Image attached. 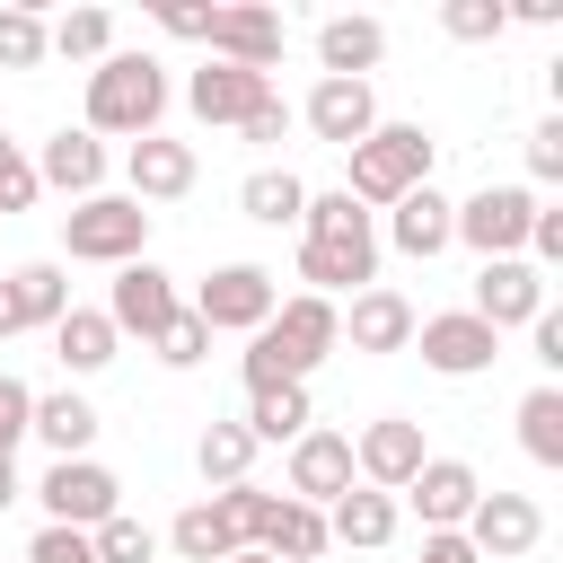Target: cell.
Listing matches in <instances>:
<instances>
[{
	"label": "cell",
	"mask_w": 563,
	"mask_h": 563,
	"mask_svg": "<svg viewBox=\"0 0 563 563\" xmlns=\"http://www.w3.org/2000/svg\"><path fill=\"white\" fill-rule=\"evenodd\" d=\"M387 62V26L378 18H325L317 26V79H369Z\"/></svg>",
	"instance_id": "cell-24"
},
{
	"label": "cell",
	"mask_w": 563,
	"mask_h": 563,
	"mask_svg": "<svg viewBox=\"0 0 563 563\" xmlns=\"http://www.w3.org/2000/svg\"><path fill=\"white\" fill-rule=\"evenodd\" d=\"M431 167H440L431 123H387V114H378V132L343 150V194H352V202L378 220L387 202H405L413 185H431Z\"/></svg>",
	"instance_id": "cell-4"
},
{
	"label": "cell",
	"mask_w": 563,
	"mask_h": 563,
	"mask_svg": "<svg viewBox=\"0 0 563 563\" xmlns=\"http://www.w3.org/2000/svg\"><path fill=\"white\" fill-rule=\"evenodd\" d=\"M422 457H431V440H422L413 413H378V422L352 431V484H369V493H405Z\"/></svg>",
	"instance_id": "cell-12"
},
{
	"label": "cell",
	"mask_w": 563,
	"mask_h": 563,
	"mask_svg": "<svg viewBox=\"0 0 563 563\" xmlns=\"http://www.w3.org/2000/svg\"><path fill=\"white\" fill-rule=\"evenodd\" d=\"M44 202V185H35V150H18L9 132H0V220H18V211H35Z\"/></svg>",
	"instance_id": "cell-38"
},
{
	"label": "cell",
	"mask_w": 563,
	"mask_h": 563,
	"mask_svg": "<svg viewBox=\"0 0 563 563\" xmlns=\"http://www.w3.org/2000/svg\"><path fill=\"white\" fill-rule=\"evenodd\" d=\"M325 545H334V537H325V510H308V501H290V493L273 501V528L255 537V554H273V563H325Z\"/></svg>",
	"instance_id": "cell-29"
},
{
	"label": "cell",
	"mask_w": 563,
	"mask_h": 563,
	"mask_svg": "<svg viewBox=\"0 0 563 563\" xmlns=\"http://www.w3.org/2000/svg\"><path fill=\"white\" fill-rule=\"evenodd\" d=\"M528 220H537V194L528 185H475L449 211V246H475V264H493V255H519L528 246Z\"/></svg>",
	"instance_id": "cell-8"
},
{
	"label": "cell",
	"mask_w": 563,
	"mask_h": 563,
	"mask_svg": "<svg viewBox=\"0 0 563 563\" xmlns=\"http://www.w3.org/2000/svg\"><path fill=\"white\" fill-rule=\"evenodd\" d=\"M334 325H343L352 352L378 361V352H405V343H413V299H405L396 282H369V290H352V299L334 308Z\"/></svg>",
	"instance_id": "cell-20"
},
{
	"label": "cell",
	"mask_w": 563,
	"mask_h": 563,
	"mask_svg": "<svg viewBox=\"0 0 563 563\" xmlns=\"http://www.w3.org/2000/svg\"><path fill=\"white\" fill-rule=\"evenodd\" d=\"M106 141L97 132H79V123H62L44 150H35V185L44 194H70V202H88V194H106Z\"/></svg>",
	"instance_id": "cell-22"
},
{
	"label": "cell",
	"mask_w": 563,
	"mask_h": 563,
	"mask_svg": "<svg viewBox=\"0 0 563 563\" xmlns=\"http://www.w3.org/2000/svg\"><path fill=\"white\" fill-rule=\"evenodd\" d=\"M26 422H35V387H26V378H9V369H0V457H9V449H18V440H26Z\"/></svg>",
	"instance_id": "cell-43"
},
{
	"label": "cell",
	"mask_w": 563,
	"mask_h": 563,
	"mask_svg": "<svg viewBox=\"0 0 563 563\" xmlns=\"http://www.w3.org/2000/svg\"><path fill=\"white\" fill-rule=\"evenodd\" d=\"M325 352H343V325H334V299H317V290H290L255 334H246V396L255 387H308L317 378V361Z\"/></svg>",
	"instance_id": "cell-3"
},
{
	"label": "cell",
	"mask_w": 563,
	"mask_h": 563,
	"mask_svg": "<svg viewBox=\"0 0 563 563\" xmlns=\"http://www.w3.org/2000/svg\"><path fill=\"white\" fill-rule=\"evenodd\" d=\"M528 361H537V369H563V308H554V299L528 317Z\"/></svg>",
	"instance_id": "cell-45"
},
{
	"label": "cell",
	"mask_w": 563,
	"mask_h": 563,
	"mask_svg": "<svg viewBox=\"0 0 563 563\" xmlns=\"http://www.w3.org/2000/svg\"><path fill=\"white\" fill-rule=\"evenodd\" d=\"M185 308H194L211 334H255V325L282 308V273H264V264H246V255H238V264H211Z\"/></svg>",
	"instance_id": "cell-6"
},
{
	"label": "cell",
	"mask_w": 563,
	"mask_h": 563,
	"mask_svg": "<svg viewBox=\"0 0 563 563\" xmlns=\"http://www.w3.org/2000/svg\"><path fill=\"white\" fill-rule=\"evenodd\" d=\"M449 194L440 185H413L405 202H387L378 211V246H396V255H413V264H431V255H449Z\"/></svg>",
	"instance_id": "cell-23"
},
{
	"label": "cell",
	"mask_w": 563,
	"mask_h": 563,
	"mask_svg": "<svg viewBox=\"0 0 563 563\" xmlns=\"http://www.w3.org/2000/svg\"><path fill=\"white\" fill-rule=\"evenodd\" d=\"M114 352H123V334L106 325V308H79V299H70V317L53 325V361H62L70 378H97Z\"/></svg>",
	"instance_id": "cell-27"
},
{
	"label": "cell",
	"mask_w": 563,
	"mask_h": 563,
	"mask_svg": "<svg viewBox=\"0 0 563 563\" xmlns=\"http://www.w3.org/2000/svg\"><path fill=\"white\" fill-rule=\"evenodd\" d=\"M211 501H220V519L238 528V545H255V537L273 528V501H282V493H264V484L246 475V484H229V493H211Z\"/></svg>",
	"instance_id": "cell-37"
},
{
	"label": "cell",
	"mask_w": 563,
	"mask_h": 563,
	"mask_svg": "<svg viewBox=\"0 0 563 563\" xmlns=\"http://www.w3.org/2000/svg\"><path fill=\"white\" fill-rule=\"evenodd\" d=\"M167 106H176V88H167V62L158 53H132V44H114L97 70H88V106H79V132H97V141H150L158 123H167Z\"/></svg>",
	"instance_id": "cell-2"
},
{
	"label": "cell",
	"mask_w": 563,
	"mask_h": 563,
	"mask_svg": "<svg viewBox=\"0 0 563 563\" xmlns=\"http://www.w3.org/2000/svg\"><path fill=\"white\" fill-rule=\"evenodd\" d=\"M44 53L97 70V62L114 53V18H106V9H62V18H44Z\"/></svg>",
	"instance_id": "cell-31"
},
{
	"label": "cell",
	"mask_w": 563,
	"mask_h": 563,
	"mask_svg": "<svg viewBox=\"0 0 563 563\" xmlns=\"http://www.w3.org/2000/svg\"><path fill=\"white\" fill-rule=\"evenodd\" d=\"M229 563H273V554H255V545H238V554H229Z\"/></svg>",
	"instance_id": "cell-49"
},
{
	"label": "cell",
	"mask_w": 563,
	"mask_h": 563,
	"mask_svg": "<svg viewBox=\"0 0 563 563\" xmlns=\"http://www.w3.org/2000/svg\"><path fill=\"white\" fill-rule=\"evenodd\" d=\"M405 352H422V369H440V378H484L501 361V334L475 308H440V317H413V343Z\"/></svg>",
	"instance_id": "cell-11"
},
{
	"label": "cell",
	"mask_w": 563,
	"mask_h": 563,
	"mask_svg": "<svg viewBox=\"0 0 563 563\" xmlns=\"http://www.w3.org/2000/svg\"><path fill=\"white\" fill-rule=\"evenodd\" d=\"M510 18H519V26H554V18H563V0H519Z\"/></svg>",
	"instance_id": "cell-47"
},
{
	"label": "cell",
	"mask_w": 563,
	"mask_h": 563,
	"mask_svg": "<svg viewBox=\"0 0 563 563\" xmlns=\"http://www.w3.org/2000/svg\"><path fill=\"white\" fill-rule=\"evenodd\" d=\"M475 493H484V475H475L466 457H440V449H431V457L413 466V484L396 493V510H413V519H422V537H431V528H466Z\"/></svg>",
	"instance_id": "cell-15"
},
{
	"label": "cell",
	"mask_w": 563,
	"mask_h": 563,
	"mask_svg": "<svg viewBox=\"0 0 563 563\" xmlns=\"http://www.w3.org/2000/svg\"><path fill=\"white\" fill-rule=\"evenodd\" d=\"M26 563H97V545H88V528H53V519H44V528L26 537Z\"/></svg>",
	"instance_id": "cell-42"
},
{
	"label": "cell",
	"mask_w": 563,
	"mask_h": 563,
	"mask_svg": "<svg viewBox=\"0 0 563 563\" xmlns=\"http://www.w3.org/2000/svg\"><path fill=\"white\" fill-rule=\"evenodd\" d=\"M53 53H44V9H26V0H9L0 9V70H44Z\"/></svg>",
	"instance_id": "cell-35"
},
{
	"label": "cell",
	"mask_w": 563,
	"mask_h": 563,
	"mask_svg": "<svg viewBox=\"0 0 563 563\" xmlns=\"http://www.w3.org/2000/svg\"><path fill=\"white\" fill-rule=\"evenodd\" d=\"M466 545H475V563H519V554H537L545 545V510L528 501V493H475V510H466V528H457Z\"/></svg>",
	"instance_id": "cell-13"
},
{
	"label": "cell",
	"mask_w": 563,
	"mask_h": 563,
	"mask_svg": "<svg viewBox=\"0 0 563 563\" xmlns=\"http://www.w3.org/2000/svg\"><path fill=\"white\" fill-rule=\"evenodd\" d=\"M62 317H70V264L62 255L0 264V343L9 334H53Z\"/></svg>",
	"instance_id": "cell-10"
},
{
	"label": "cell",
	"mask_w": 563,
	"mask_h": 563,
	"mask_svg": "<svg viewBox=\"0 0 563 563\" xmlns=\"http://www.w3.org/2000/svg\"><path fill=\"white\" fill-rule=\"evenodd\" d=\"M264 97H273L264 70H238V62H194V70H185V114L211 123V132H238Z\"/></svg>",
	"instance_id": "cell-14"
},
{
	"label": "cell",
	"mask_w": 563,
	"mask_h": 563,
	"mask_svg": "<svg viewBox=\"0 0 563 563\" xmlns=\"http://www.w3.org/2000/svg\"><path fill=\"white\" fill-rule=\"evenodd\" d=\"M343 493H352V431L308 422V431L290 440V501L325 510V501H343Z\"/></svg>",
	"instance_id": "cell-21"
},
{
	"label": "cell",
	"mask_w": 563,
	"mask_h": 563,
	"mask_svg": "<svg viewBox=\"0 0 563 563\" xmlns=\"http://www.w3.org/2000/svg\"><path fill=\"white\" fill-rule=\"evenodd\" d=\"M308 422H317L308 387H255V396H246V440H255V449H264V440L282 449V440H299Z\"/></svg>",
	"instance_id": "cell-32"
},
{
	"label": "cell",
	"mask_w": 563,
	"mask_h": 563,
	"mask_svg": "<svg viewBox=\"0 0 563 563\" xmlns=\"http://www.w3.org/2000/svg\"><path fill=\"white\" fill-rule=\"evenodd\" d=\"M501 26H510L501 0H449L440 9V35H457V44H501Z\"/></svg>",
	"instance_id": "cell-39"
},
{
	"label": "cell",
	"mask_w": 563,
	"mask_h": 563,
	"mask_svg": "<svg viewBox=\"0 0 563 563\" xmlns=\"http://www.w3.org/2000/svg\"><path fill=\"white\" fill-rule=\"evenodd\" d=\"M493 334H510V325H528L537 308H545V273L528 264V255H493V264H475V299H466Z\"/></svg>",
	"instance_id": "cell-19"
},
{
	"label": "cell",
	"mask_w": 563,
	"mask_h": 563,
	"mask_svg": "<svg viewBox=\"0 0 563 563\" xmlns=\"http://www.w3.org/2000/svg\"><path fill=\"white\" fill-rule=\"evenodd\" d=\"M150 255V211L132 194H88L62 211V264H141Z\"/></svg>",
	"instance_id": "cell-5"
},
{
	"label": "cell",
	"mask_w": 563,
	"mask_h": 563,
	"mask_svg": "<svg viewBox=\"0 0 563 563\" xmlns=\"http://www.w3.org/2000/svg\"><path fill=\"white\" fill-rule=\"evenodd\" d=\"M378 220L343 194V185H325V194H308V211H299V290H317V299H352V290H369L378 282Z\"/></svg>",
	"instance_id": "cell-1"
},
{
	"label": "cell",
	"mask_w": 563,
	"mask_h": 563,
	"mask_svg": "<svg viewBox=\"0 0 563 563\" xmlns=\"http://www.w3.org/2000/svg\"><path fill=\"white\" fill-rule=\"evenodd\" d=\"M35 501H44L53 528H106V519L123 510V475H114L106 457H53V466L35 475Z\"/></svg>",
	"instance_id": "cell-9"
},
{
	"label": "cell",
	"mask_w": 563,
	"mask_h": 563,
	"mask_svg": "<svg viewBox=\"0 0 563 563\" xmlns=\"http://www.w3.org/2000/svg\"><path fill=\"white\" fill-rule=\"evenodd\" d=\"M88 545H97V563H158V528L132 519V510H114L106 528H88Z\"/></svg>",
	"instance_id": "cell-36"
},
{
	"label": "cell",
	"mask_w": 563,
	"mask_h": 563,
	"mask_svg": "<svg viewBox=\"0 0 563 563\" xmlns=\"http://www.w3.org/2000/svg\"><path fill=\"white\" fill-rule=\"evenodd\" d=\"M537 185H563V114H545L537 132H528V194Z\"/></svg>",
	"instance_id": "cell-41"
},
{
	"label": "cell",
	"mask_w": 563,
	"mask_h": 563,
	"mask_svg": "<svg viewBox=\"0 0 563 563\" xmlns=\"http://www.w3.org/2000/svg\"><path fill=\"white\" fill-rule=\"evenodd\" d=\"M290 114H299L325 150H352V141H369V132H378V88H369V79H317Z\"/></svg>",
	"instance_id": "cell-16"
},
{
	"label": "cell",
	"mask_w": 563,
	"mask_h": 563,
	"mask_svg": "<svg viewBox=\"0 0 563 563\" xmlns=\"http://www.w3.org/2000/svg\"><path fill=\"white\" fill-rule=\"evenodd\" d=\"M150 352H158V361H167V369H194V361H202V352H211V325H202V317H194V308H176V317H167V325H158V334H150Z\"/></svg>",
	"instance_id": "cell-40"
},
{
	"label": "cell",
	"mask_w": 563,
	"mask_h": 563,
	"mask_svg": "<svg viewBox=\"0 0 563 563\" xmlns=\"http://www.w3.org/2000/svg\"><path fill=\"white\" fill-rule=\"evenodd\" d=\"M0 229H9V220H0Z\"/></svg>",
	"instance_id": "cell-50"
},
{
	"label": "cell",
	"mask_w": 563,
	"mask_h": 563,
	"mask_svg": "<svg viewBox=\"0 0 563 563\" xmlns=\"http://www.w3.org/2000/svg\"><path fill=\"white\" fill-rule=\"evenodd\" d=\"M194 176H202V158H194V141H176V132H150V141L123 150V194H132L141 211H150V202H185Z\"/></svg>",
	"instance_id": "cell-17"
},
{
	"label": "cell",
	"mask_w": 563,
	"mask_h": 563,
	"mask_svg": "<svg viewBox=\"0 0 563 563\" xmlns=\"http://www.w3.org/2000/svg\"><path fill=\"white\" fill-rule=\"evenodd\" d=\"M176 308H185V299H176V273H167V264H150V255H141V264H114V290H106V325H114V334H141V343H150Z\"/></svg>",
	"instance_id": "cell-18"
},
{
	"label": "cell",
	"mask_w": 563,
	"mask_h": 563,
	"mask_svg": "<svg viewBox=\"0 0 563 563\" xmlns=\"http://www.w3.org/2000/svg\"><path fill=\"white\" fill-rule=\"evenodd\" d=\"M246 466H255L246 422H202V440H194V475H202L211 493H229V484H246Z\"/></svg>",
	"instance_id": "cell-34"
},
{
	"label": "cell",
	"mask_w": 563,
	"mask_h": 563,
	"mask_svg": "<svg viewBox=\"0 0 563 563\" xmlns=\"http://www.w3.org/2000/svg\"><path fill=\"white\" fill-rule=\"evenodd\" d=\"M9 501H26V484H18V457H0V510Z\"/></svg>",
	"instance_id": "cell-48"
},
{
	"label": "cell",
	"mask_w": 563,
	"mask_h": 563,
	"mask_svg": "<svg viewBox=\"0 0 563 563\" xmlns=\"http://www.w3.org/2000/svg\"><path fill=\"white\" fill-rule=\"evenodd\" d=\"M396 528H405L396 493H369V484H352L343 501H325V537H334V545H361V554H378V545H396Z\"/></svg>",
	"instance_id": "cell-26"
},
{
	"label": "cell",
	"mask_w": 563,
	"mask_h": 563,
	"mask_svg": "<svg viewBox=\"0 0 563 563\" xmlns=\"http://www.w3.org/2000/svg\"><path fill=\"white\" fill-rule=\"evenodd\" d=\"M97 405L79 396V387H53V396H35V422H26V440H44L53 457H97Z\"/></svg>",
	"instance_id": "cell-25"
},
{
	"label": "cell",
	"mask_w": 563,
	"mask_h": 563,
	"mask_svg": "<svg viewBox=\"0 0 563 563\" xmlns=\"http://www.w3.org/2000/svg\"><path fill=\"white\" fill-rule=\"evenodd\" d=\"M510 422H519V449H528L537 466H563V387H554V378H537Z\"/></svg>",
	"instance_id": "cell-33"
},
{
	"label": "cell",
	"mask_w": 563,
	"mask_h": 563,
	"mask_svg": "<svg viewBox=\"0 0 563 563\" xmlns=\"http://www.w3.org/2000/svg\"><path fill=\"white\" fill-rule=\"evenodd\" d=\"M290 123H299V114H290V97L273 88V97H264V106H255V114L238 123V141H255V150H273V141H290Z\"/></svg>",
	"instance_id": "cell-44"
},
{
	"label": "cell",
	"mask_w": 563,
	"mask_h": 563,
	"mask_svg": "<svg viewBox=\"0 0 563 563\" xmlns=\"http://www.w3.org/2000/svg\"><path fill=\"white\" fill-rule=\"evenodd\" d=\"M422 563H475V545H466L457 528H431V537H422Z\"/></svg>",
	"instance_id": "cell-46"
},
{
	"label": "cell",
	"mask_w": 563,
	"mask_h": 563,
	"mask_svg": "<svg viewBox=\"0 0 563 563\" xmlns=\"http://www.w3.org/2000/svg\"><path fill=\"white\" fill-rule=\"evenodd\" d=\"M194 44H202V62H238V70H282V44H290V26H282V9H255V0H229V9H202V26H194Z\"/></svg>",
	"instance_id": "cell-7"
},
{
	"label": "cell",
	"mask_w": 563,
	"mask_h": 563,
	"mask_svg": "<svg viewBox=\"0 0 563 563\" xmlns=\"http://www.w3.org/2000/svg\"><path fill=\"white\" fill-rule=\"evenodd\" d=\"M238 211H246L255 229H299V211H308V185H299L290 167H255V176L238 185Z\"/></svg>",
	"instance_id": "cell-30"
},
{
	"label": "cell",
	"mask_w": 563,
	"mask_h": 563,
	"mask_svg": "<svg viewBox=\"0 0 563 563\" xmlns=\"http://www.w3.org/2000/svg\"><path fill=\"white\" fill-rule=\"evenodd\" d=\"M158 545H176V563H229L238 554V528L220 519V501L202 493V501H185L176 519H167V537Z\"/></svg>",
	"instance_id": "cell-28"
}]
</instances>
